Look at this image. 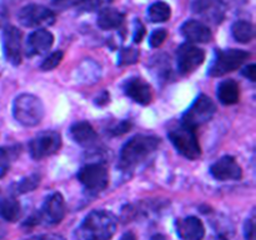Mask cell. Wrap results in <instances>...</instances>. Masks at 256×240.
Wrapping results in <instances>:
<instances>
[{
  "label": "cell",
  "instance_id": "7a4b0ae2",
  "mask_svg": "<svg viewBox=\"0 0 256 240\" xmlns=\"http://www.w3.org/2000/svg\"><path fill=\"white\" fill-rule=\"evenodd\" d=\"M159 145V138L152 135H135L125 142L120 152L119 168L124 172H132L156 152Z\"/></svg>",
  "mask_w": 256,
  "mask_h": 240
},
{
  "label": "cell",
  "instance_id": "5b68a950",
  "mask_svg": "<svg viewBox=\"0 0 256 240\" xmlns=\"http://www.w3.org/2000/svg\"><path fill=\"white\" fill-rule=\"evenodd\" d=\"M168 136L179 154L190 160L199 159L202 155V148L195 129L180 122L179 125L169 130Z\"/></svg>",
  "mask_w": 256,
  "mask_h": 240
},
{
  "label": "cell",
  "instance_id": "8d00e7d4",
  "mask_svg": "<svg viewBox=\"0 0 256 240\" xmlns=\"http://www.w3.org/2000/svg\"><path fill=\"white\" fill-rule=\"evenodd\" d=\"M119 240H136V236H135V234L132 232H126L122 235V238Z\"/></svg>",
  "mask_w": 256,
  "mask_h": 240
},
{
  "label": "cell",
  "instance_id": "30bf717a",
  "mask_svg": "<svg viewBox=\"0 0 256 240\" xmlns=\"http://www.w3.org/2000/svg\"><path fill=\"white\" fill-rule=\"evenodd\" d=\"M62 148V136L54 130H45L32 138L29 142V152L32 159L42 160L56 154Z\"/></svg>",
  "mask_w": 256,
  "mask_h": 240
},
{
  "label": "cell",
  "instance_id": "9c48e42d",
  "mask_svg": "<svg viewBox=\"0 0 256 240\" xmlns=\"http://www.w3.org/2000/svg\"><path fill=\"white\" fill-rule=\"evenodd\" d=\"M18 20L25 28L44 29L54 24L56 16L52 10L44 5L29 4L20 9V12H18Z\"/></svg>",
  "mask_w": 256,
  "mask_h": 240
},
{
  "label": "cell",
  "instance_id": "e0dca14e",
  "mask_svg": "<svg viewBox=\"0 0 256 240\" xmlns=\"http://www.w3.org/2000/svg\"><path fill=\"white\" fill-rule=\"evenodd\" d=\"M124 92L140 105H148L152 100V86L140 78L128 79L124 84Z\"/></svg>",
  "mask_w": 256,
  "mask_h": 240
},
{
  "label": "cell",
  "instance_id": "d6986e66",
  "mask_svg": "<svg viewBox=\"0 0 256 240\" xmlns=\"http://www.w3.org/2000/svg\"><path fill=\"white\" fill-rule=\"evenodd\" d=\"M70 134L74 139L75 142H78L82 146H92L96 142L98 134L88 122H75L70 129Z\"/></svg>",
  "mask_w": 256,
  "mask_h": 240
},
{
  "label": "cell",
  "instance_id": "836d02e7",
  "mask_svg": "<svg viewBox=\"0 0 256 240\" xmlns=\"http://www.w3.org/2000/svg\"><path fill=\"white\" fill-rule=\"evenodd\" d=\"M145 35V28L139 20H136V28H135V32H134V42H140L142 40Z\"/></svg>",
  "mask_w": 256,
  "mask_h": 240
},
{
  "label": "cell",
  "instance_id": "7c38bea8",
  "mask_svg": "<svg viewBox=\"0 0 256 240\" xmlns=\"http://www.w3.org/2000/svg\"><path fill=\"white\" fill-rule=\"evenodd\" d=\"M2 46L8 62L19 65L22 59V35L16 26L8 25L2 32Z\"/></svg>",
  "mask_w": 256,
  "mask_h": 240
},
{
  "label": "cell",
  "instance_id": "4316f807",
  "mask_svg": "<svg viewBox=\"0 0 256 240\" xmlns=\"http://www.w3.org/2000/svg\"><path fill=\"white\" fill-rule=\"evenodd\" d=\"M139 60V50L135 48H124L118 55V64L119 65H132Z\"/></svg>",
  "mask_w": 256,
  "mask_h": 240
},
{
  "label": "cell",
  "instance_id": "d590c367",
  "mask_svg": "<svg viewBox=\"0 0 256 240\" xmlns=\"http://www.w3.org/2000/svg\"><path fill=\"white\" fill-rule=\"evenodd\" d=\"M8 20V9L2 4H0V26L4 25Z\"/></svg>",
  "mask_w": 256,
  "mask_h": 240
},
{
  "label": "cell",
  "instance_id": "5bb4252c",
  "mask_svg": "<svg viewBox=\"0 0 256 240\" xmlns=\"http://www.w3.org/2000/svg\"><path fill=\"white\" fill-rule=\"evenodd\" d=\"M210 174L212 178L219 182H226V180H240L242 178V169L236 162L234 156H226L220 158L218 162L210 168Z\"/></svg>",
  "mask_w": 256,
  "mask_h": 240
},
{
  "label": "cell",
  "instance_id": "3957f363",
  "mask_svg": "<svg viewBox=\"0 0 256 240\" xmlns=\"http://www.w3.org/2000/svg\"><path fill=\"white\" fill-rule=\"evenodd\" d=\"M66 214V205H65L64 196L60 192H52L45 198L42 208L32 212L24 222L25 228H34L36 225H46L54 226L60 224Z\"/></svg>",
  "mask_w": 256,
  "mask_h": 240
},
{
  "label": "cell",
  "instance_id": "7402d4cb",
  "mask_svg": "<svg viewBox=\"0 0 256 240\" xmlns=\"http://www.w3.org/2000/svg\"><path fill=\"white\" fill-rule=\"evenodd\" d=\"M22 216V205L15 198L0 200V218L5 222H15Z\"/></svg>",
  "mask_w": 256,
  "mask_h": 240
},
{
  "label": "cell",
  "instance_id": "4dcf8cb0",
  "mask_svg": "<svg viewBox=\"0 0 256 240\" xmlns=\"http://www.w3.org/2000/svg\"><path fill=\"white\" fill-rule=\"evenodd\" d=\"M26 240H66L62 235L56 234V232H46V234L34 235Z\"/></svg>",
  "mask_w": 256,
  "mask_h": 240
},
{
  "label": "cell",
  "instance_id": "484cf974",
  "mask_svg": "<svg viewBox=\"0 0 256 240\" xmlns=\"http://www.w3.org/2000/svg\"><path fill=\"white\" fill-rule=\"evenodd\" d=\"M40 178L39 174H32L29 176L24 178V179L20 180L19 182L14 184L12 186V192L15 195H20V194H25V192H32L34 189H36L40 184Z\"/></svg>",
  "mask_w": 256,
  "mask_h": 240
},
{
  "label": "cell",
  "instance_id": "52a82bcc",
  "mask_svg": "<svg viewBox=\"0 0 256 240\" xmlns=\"http://www.w3.org/2000/svg\"><path fill=\"white\" fill-rule=\"evenodd\" d=\"M215 112H216L215 102L206 95L200 94L190 105L189 109L182 114V122L192 129H196L200 125L210 122L214 118Z\"/></svg>",
  "mask_w": 256,
  "mask_h": 240
},
{
  "label": "cell",
  "instance_id": "44dd1931",
  "mask_svg": "<svg viewBox=\"0 0 256 240\" xmlns=\"http://www.w3.org/2000/svg\"><path fill=\"white\" fill-rule=\"evenodd\" d=\"M124 19V12H119L114 8H105L98 15V25L104 30L118 29L122 25Z\"/></svg>",
  "mask_w": 256,
  "mask_h": 240
},
{
  "label": "cell",
  "instance_id": "cb8c5ba5",
  "mask_svg": "<svg viewBox=\"0 0 256 240\" xmlns=\"http://www.w3.org/2000/svg\"><path fill=\"white\" fill-rule=\"evenodd\" d=\"M172 16V9L169 4L164 2H156L148 9V18L152 22H164Z\"/></svg>",
  "mask_w": 256,
  "mask_h": 240
},
{
  "label": "cell",
  "instance_id": "4fadbf2b",
  "mask_svg": "<svg viewBox=\"0 0 256 240\" xmlns=\"http://www.w3.org/2000/svg\"><path fill=\"white\" fill-rule=\"evenodd\" d=\"M192 12L212 24H220L226 14V8L222 0H195Z\"/></svg>",
  "mask_w": 256,
  "mask_h": 240
},
{
  "label": "cell",
  "instance_id": "ba28073f",
  "mask_svg": "<svg viewBox=\"0 0 256 240\" xmlns=\"http://www.w3.org/2000/svg\"><path fill=\"white\" fill-rule=\"evenodd\" d=\"M78 180L88 192L96 194L106 189L109 184V172L102 162H90L79 170Z\"/></svg>",
  "mask_w": 256,
  "mask_h": 240
},
{
  "label": "cell",
  "instance_id": "8992f818",
  "mask_svg": "<svg viewBox=\"0 0 256 240\" xmlns=\"http://www.w3.org/2000/svg\"><path fill=\"white\" fill-rule=\"evenodd\" d=\"M250 56V52L242 49L218 50L216 56L209 68V75L214 78L232 72L239 69Z\"/></svg>",
  "mask_w": 256,
  "mask_h": 240
},
{
  "label": "cell",
  "instance_id": "6da1fadb",
  "mask_svg": "<svg viewBox=\"0 0 256 240\" xmlns=\"http://www.w3.org/2000/svg\"><path fill=\"white\" fill-rule=\"evenodd\" d=\"M118 228V219L112 212L98 209L90 212L75 229L76 240H110Z\"/></svg>",
  "mask_w": 256,
  "mask_h": 240
},
{
  "label": "cell",
  "instance_id": "d6a6232c",
  "mask_svg": "<svg viewBox=\"0 0 256 240\" xmlns=\"http://www.w3.org/2000/svg\"><path fill=\"white\" fill-rule=\"evenodd\" d=\"M242 75H244V76H246L249 80H252V82H255L256 80V65L255 64L246 65V68H244V70H242Z\"/></svg>",
  "mask_w": 256,
  "mask_h": 240
},
{
  "label": "cell",
  "instance_id": "f1b7e54d",
  "mask_svg": "<svg viewBox=\"0 0 256 240\" xmlns=\"http://www.w3.org/2000/svg\"><path fill=\"white\" fill-rule=\"evenodd\" d=\"M168 38V32L162 28L156 29L152 32V34L149 38V44L152 48H159L162 42H165V39Z\"/></svg>",
  "mask_w": 256,
  "mask_h": 240
},
{
  "label": "cell",
  "instance_id": "ac0fdd59",
  "mask_svg": "<svg viewBox=\"0 0 256 240\" xmlns=\"http://www.w3.org/2000/svg\"><path fill=\"white\" fill-rule=\"evenodd\" d=\"M182 34L190 42H209L212 39V32L206 24L199 20H188L182 25Z\"/></svg>",
  "mask_w": 256,
  "mask_h": 240
},
{
  "label": "cell",
  "instance_id": "f546056e",
  "mask_svg": "<svg viewBox=\"0 0 256 240\" xmlns=\"http://www.w3.org/2000/svg\"><path fill=\"white\" fill-rule=\"evenodd\" d=\"M86 0H52V6L56 9L64 10L74 6H82L85 4Z\"/></svg>",
  "mask_w": 256,
  "mask_h": 240
},
{
  "label": "cell",
  "instance_id": "74e56055",
  "mask_svg": "<svg viewBox=\"0 0 256 240\" xmlns=\"http://www.w3.org/2000/svg\"><path fill=\"white\" fill-rule=\"evenodd\" d=\"M5 234H6V230H5L4 225H2V222H0V240H2V238L5 236Z\"/></svg>",
  "mask_w": 256,
  "mask_h": 240
},
{
  "label": "cell",
  "instance_id": "2e32d148",
  "mask_svg": "<svg viewBox=\"0 0 256 240\" xmlns=\"http://www.w3.org/2000/svg\"><path fill=\"white\" fill-rule=\"evenodd\" d=\"M178 236L182 240H202L205 236V226L196 216H186L178 219L175 222Z\"/></svg>",
  "mask_w": 256,
  "mask_h": 240
},
{
  "label": "cell",
  "instance_id": "d4e9b609",
  "mask_svg": "<svg viewBox=\"0 0 256 240\" xmlns=\"http://www.w3.org/2000/svg\"><path fill=\"white\" fill-rule=\"evenodd\" d=\"M22 145H12V146H2L0 148V170L2 172H6L10 164L14 160L19 158L22 154Z\"/></svg>",
  "mask_w": 256,
  "mask_h": 240
},
{
  "label": "cell",
  "instance_id": "83f0119b",
  "mask_svg": "<svg viewBox=\"0 0 256 240\" xmlns=\"http://www.w3.org/2000/svg\"><path fill=\"white\" fill-rule=\"evenodd\" d=\"M62 58H64V52L62 50H56V52H52L42 60L40 69L44 70V72H50V70L55 69L62 62Z\"/></svg>",
  "mask_w": 256,
  "mask_h": 240
},
{
  "label": "cell",
  "instance_id": "e575fe53",
  "mask_svg": "<svg viewBox=\"0 0 256 240\" xmlns=\"http://www.w3.org/2000/svg\"><path fill=\"white\" fill-rule=\"evenodd\" d=\"M132 128V122H122L116 128H114L112 130V134L114 135H120V134H124V132H129V129Z\"/></svg>",
  "mask_w": 256,
  "mask_h": 240
},
{
  "label": "cell",
  "instance_id": "9a60e30c",
  "mask_svg": "<svg viewBox=\"0 0 256 240\" xmlns=\"http://www.w3.org/2000/svg\"><path fill=\"white\" fill-rule=\"evenodd\" d=\"M54 44V36L46 29H38L28 36L25 54L28 56L42 55L49 52Z\"/></svg>",
  "mask_w": 256,
  "mask_h": 240
},
{
  "label": "cell",
  "instance_id": "1f68e13d",
  "mask_svg": "<svg viewBox=\"0 0 256 240\" xmlns=\"http://www.w3.org/2000/svg\"><path fill=\"white\" fill-rule=\"evenodd\" d=\"M255 238V222L254 218H250L245 222V239L254 240Z\"/></svg>",
  "mask_w": 256,
  "mask_h": 240
},
{
  "label": "cell",
  "instance_id": "ffe728a7",
  "mask_svg": "<svg viewBox=\"0 0 256 240\" xmlns=\"http://www.w3.org/2000/svg\"><path fill=\"white\" fill-rule=\"evenodd\" d=\"M218 99L224 105H234L239 102L240 90L239 85L232 79H226L222 82L216 90Z\"/></svg>",
  "mask_w": 256,
  "mask_h": 240
},
{
  "label": "cell",
  "instance_id": "8fae6325",
  "mask_svg": "<svg viewBox=\"0 0 256 240\" xmlns=\"http://www.w3.org/2000/svg\"><path fill=\"white\" fill-rule=\"evenodd\" d=\"M205 52L192 44L180 45L176 52V64L180 74L188 75L204 62Z\"/></svg>",
  "mask_w": 256,
  "mask_h": 240
},
{
  "label": "cell",
  "instance_id": "277c9868",
  "mask_svg": "<svg viewBox=\"0 0 256 240\" xmlns=\"http://www.w3.org/2000/svg\"><path fill=\"white\" fill-rule=\"evenodd\" d=\"M12 115L22 126H36L44 118V104L32 94H20L12 104Z\"/></svg>",
  "mask_w": 256,
  "mask_h": 240
},
{
  "label": "cell",
  "instance_id": "603a6c76",
  "mask_svg": "<svg viewBox=\"0 0 256 240\" xmlns=\"http://www.w3.org/2000/svg\"><path fill=\"white\" fill-rule=\"evenodd\" d=\"M232 36L236 42H242V44H246L250 42L255 36V28L252 22H246V20H239L235 22L232 26Z\"/></svg>",
  "mask_w": 256,
  "mask_h": 240
},
{
  "label": "cell",
  "instance_id": "f35d334b",
  "mask_svg": "<svg viewBox=\"0 0 256 240\" xmlns=\"http://www.w3.org/2000/svg\"><path fill=\"white\" fill-rule=\"evenodd\" d=\"M150 240H166V238L162 234H156V235H154V236H152Z\"/></svg>",
  "mask_w": 256,
  "mask_h": 240
}]
</instances>
